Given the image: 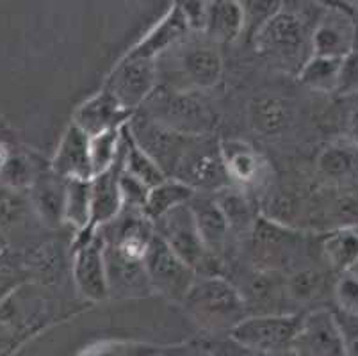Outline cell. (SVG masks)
<instances>
[{"label":"cell","instance_id":"6da1fadb","mask_svg":"<svg viewBox=\"0 0 358 356\" xmlns=\"http://www.w3.org/2000/svg\"><path fill=\"white\" fill-rule=\"evenodd\" d=\"M180 305L191 321L210 335H229L250 315L239 289L227 276H196Z\"/></svg>","mask_w":358,"mask_h":356},{"label":"cell","instance_id":"7a4b0ae2","mask_svg":"<svg viewBox=\"0 0 358 356\" xmlns=\"http://www.w3.org/2000/svg\"><path fill=\"white\" fill-rule=\"evenodd\" d=\"M141 113L154 122L187 136H213L216 129L214 113L193 91L157 86L145 100Z\"/></svg>","mask_w":358,"mask_h":356},{"label":"cell","instance_id":"3957f363","mask_svg":"<svg viewBox=\"0 0 358 356\" xmlns=\"http://www.w3.org/2000/svg\"><path fill=\"white\" fill-rule=\"evenodd\" d=\"M310 36L307 25L296 13L278 9L269 16L255 34V50L285 70L303 66L312 55Z\"/></svg>","mask_w":358,"mask_h":356},{"label":"cell","instance_id":"277c9868","mask_svg":"<svg viewBox=\"0 0 358 356\" xmlns=\"http://www.w3.org/2000/svg\"><path fill=\"white\" fill-rule=\"evenodd\" d=\"M154 230L198 276H224V262L205 246L189 204L154 221Z\"/></svg>","mask_w":358,"mask_h":356},{"label":"cell","instance_id":"5b68a950","mask_svg":"<svg viewBox=\"0 0 358 356\" xmlns=\"http://www.w3.org/2000/svg\"><path fill=\"white\" fill-rule=\"evenodd\" d=\"M194 192H217L229 187L230 178L224 169L220 143L213 136H194L182 155L173 176Z\"/></svg>","mask_w":358,"mask_h":356},{"label":"cell","instance_id":"8992f818","mask_svg":"<svg viewBox=\"0 0 358 356\" xmlns=\"http://www.w3.org/2000/svg\"><path fill=\"white\" fill-rule=\"evenodd\" d=\"M303 313H257L241 321L229 337L236 344L260 353H278L292 348Z\"/></svg>","mask_w":358,"mask_h":356},{"label":"cell","instance_id":"52a82bcc","mask_svg":"<svg viewBox=\"0 0 358 356\" xmlns=\"http://www.w3.org/2000/svg\"><path fill=\"white\" fill-rule=\"evenodd\" d=\"M250 241L253 267L284 273L299 259L303 246V234L285 225L269 221L259 215Z\"/></svg>","mask_w":358,"mask_h":356},{"label":"cell","instance_id":"ba28073f","mask_svg":"<svg viewBox=\"0 0 358 356\" xmlns=\"http://www.w3.org/2000/svg\"><path fill=\"white\" fill-rule=\"evenodd\" d=\"M145 269L152 292L166 299L182 303L198 274L175 253L164 241L154 234L145 255Z\"/></svg>","mask_w":358,"mask_h":356},{"label":"cell","instance_id":"9c48e42d","mask_svg":"<svg viewBox=\"0 0 358 356\" xmlns=\"http://www.w3.org/2000/svg\"><path fill=\"white\" fill-rule=\"evenodd\" d=\"M157 86V61L125 55L107 75L102 90L113 94L125 109L136 113Z\"/></svg>","mask_w":358,"mask_h":356},{"label":"cell","instance_id":"30bf717a","mask_svg":"<svg viewBox=\"0 0 358 356\" xmlns=\"http://www.w3.org/2000/svg\"><path fill=\"white\" fill-rule=\"evenodd\" d=\"M71 280L80 298L87 301H103L109 298L103 237L100 232L71 244Z\"/></svg>","mask_w":358,"mask_h":356},{"label":"cell","instance_id":"8fae6325","mask_svg":"<svg viewBox=\"0 0 358 356\" xmlns=\"http://www.w3.org/2000/svg\"><path fill=\"white\" fill-rule=\"evenodd\" d=\"M291 349L298 356H348L334 313L327 308L303 313Z\"/></svg>","mask_w":358,"mask_h":356},{"label":"cell","instance_id":"7c38bea8","mask_svg":"<svg viewBox=\"0 0 358 356\" xmlns=\"http://www.w3.org/2000/svg\"><path fill=\"white\" fill-rule=\"evenodd\" d=\"M175 71L178 80L169 87L193 93L213 90L223 75V59L213 45H187L185 50L177 55Z\"/></svg>","mask_w":358,"mask_h":356},{"label":"cell","instance_id":"4fadbf2b","mask_svg":"<svg viewBox=\"0 0 358 356\" xmlns=\"http://www.w3.org/2000/svg\"><path fill=\"white\" fill-rule=\"evenodd\" d=\"M250 315L257 313H285L291 305L285 292V274L280 271L253 267L243 282L236 283Z\"/></svg>","mask_w":358,"mask_h":356},{"label":"cell","instance_id":"5bb4252c","mask_svg":"<svg viewBox=\"0 0 358 356\" xmlns=\"http://www.w3.org/2000/svg\"><path fill=\"white\" fill-rule=\"evenodd\" d=\"M312 55L343 59L355 50V24L348 8L327 9L310 36Z\"/></svg>","mask_w":358,"mask_h":356},{"label":"cell","instance_id":"9a60e30c","mask_svg":"<svg viewBox=\"0 0 358 356\" xmlns=\"http://www.w3.org/2000/svg\"><path fill=\"white\" fill-rule=\"evenodd\" d=\"M103 260H106L109 298H145L152 294L145 260L132 259L103 243Z\"/></svg>","mask_w":358,"mask_h":356},{"label":"cell","instance_id":"2e32d148","mask_svg":"<svg viewBox=\"0 0 358 356\" xmlns=\"http://www.w3.org/2000/svg\"><path fill=\"white\" fill-rule=\"evenodd\" d=\"M132 116L134 111L125 109L113 94L100 90L75 111L73 123L90 137H95L107 130L122 129Z\"/></svg>","mask_w":358,"mask_h":356},{"label":"cell","instance_id":"e0dca14e","mask_svg":"<svg viewBox=\"0 0 358 356\" xmlns=\"http://www.w3.org/2000/svg\"><path fill=\"white\" fill-rule=\"evenodd\" d=\"M123 173V137L122 150L115 164L100 175L91 178V227L90 234H95L96 228L115 220L123 208L120 178Z\"/></svg>","mask_w":358,"mask_h":356},{"label":"cell","instance_id":"ac0fdd59","mask_svg":"<svg viewBox=\"0 0 358 356\" xmlns=\"http://www.w3.org/2000/svg\"><path fill=\"white\" fill-rule=\"evenodd\" d=\"M220 148L230 184L246 191V189L259 187L266 180L268 162L248 143L227 139L220 141Z\"/></svg>","mask_w":358,"mask_h":356},{"label":"cell","instance_id":"d6986e66","mask_svg":"<svg viewBox=\"0 0 358 356\" xmlns=\"http://www.w3.org/2000/svg\"><path fill=\"white\" fill-rule=\"evenodd\" d=\"M50 169L64 180L79 178V180H91L90 159V136L75 125L73 122L68 125L61 137L59 146L55 150L54 159L50 161Z\"/></svg>","mask_w":358,"mask_h":356},{"label":"cell","instance_id":"ffe728a7","mask_svg":"<svg viewBox=\"0 0 358 356\" xmlns=\"http://www.w3.org/2000/svg\"><path fill=\"white\" fill-rule=\"evenodd\" d=\"M29 200L34 208L38 220L43 227L54 228L64 225V196H66V180L55 175L48 164L47 169L41 168V171L36 176L34 184L27 191Z\"/></svg>","mask_w":358,"mask_h":356},{"label":"cell","instance_id":"44dd1931","mask_svg":"<svg viewBox=\"0 0 358 356\" xmlns=\"http://www.w3.org/2000/svg\"><path fill=\"white\" fill-rule=\"evenodd\" d=\"M189 207L207 250L224 262V253L229 250L232 234L214 196L210 192H194Z\"/></svg>","mask_w":358,"mask_h":356},{"label":"cell","instance_id":"7402d4cb","mask_svg":"<svg viewBox=\"0 0 358 356\" xmlns=\"http://www.w3.org/2000/svg\"><path fill=\"white\" fill-rule=\"evenodd\" d=\"M20 255L29 280L36 285H57L64 278L68 267L71 273V260L68 262L66 251L55 241L29 248Z\"/></svg>","mask_w":358,"mask_h":356},{"label":"cell","instance_id":"603a6c76","mask_svg":"<svg viewBox=\"0 0 358 356\" xmlns=\"http://www.w3.org/2000/svg\"><path fill=\"white\" fill-rule=\"evenodd\" d=\"M189 31V22H187L184 13L180 11V8L175 4L173 9L159 22V25H155L132 50H129L127 55L157 61L159 55L166 54L169 48H173Z\"/></svg>","mask_w":358,"mask_h":356},{"label":"cell","instance_id":"cb8c5ba5","mask_svg":"<svg viewBox=\"0 0 358 356\" xmlns=\"http://www.w3.org/2000/svg\"><path fill=\"white\" fill-rule=\"evenodd\" d=\"M246 13L241 0H209L205 11V36L214 43H232L244 31Z\"/></svg>","mask_w":358,"mask_h":356},{"label":"cell","instance_id":"d4e9b609","mask_svg":"<svg viewBox=\"0 0 358 356\" xmlns=\"http://www.w3.org/2000/svg\"><path fill=\"white\" fill-rule=\"evenodd\" d=\"M319 257L331 273H353L358 267L357 228L343 227L328 230L319 241Z\"/></svg>","mask_w":358,"mask_h":356},{"label":"cell","instance_id":"484cf974","mask_svg":"<svg viewBox=\"0 0 358 356\" xmlns=\"http://www.w3.org/2000/svg\"><path fill=\"white\" fill-rule=\"evenodd\" d=\"M317 173L331 185H348L358 178V145L351 139L330 143L317 157Z\"/></svg>","mask_w":358,"mask_h":356},{"label":"cell","instance_id":"4316f807","mask_svg":"<svg viewBox=\"0 0 358 356\" xmlns=\"http://www.w3.org/2000/svg\"><path fill=\"white\" fill-rule=\"evenodd\" d=\"M213 196L216 204L220 205L224 220L229 223L230 234L237 239L248 241L260 214L257 212L255 205L248 198L246 191L236 187V185H229L221 191L213 192Z\"/></svg>","mask_w":358,"mask_h":356},{"label":"cell","instance_id":"83f0119b","mask_svg":"<svg viewBox=\"0 0 358 356\" xmlns=\"http://www.w3.org/2000/svg\"><path fill=\"white\" fill-rule=\"evenodd\" d=\"M248 120L260 136H278L291 122V106L285 98L276 94H259L250 102Z\"/></svg>","mask_w":358,"mask_h":356},{"label":"cell","instance_id":"f1b7e54d","mask_svg":"<svg viewBox=\"0 0 358 356\" xmlns=\"http://www.w3.org/2000/svg\"><path fill=\"white\" fill-rule=\"evenodd\" d=\"M328 273L317 266H298L285 274V292L291 305L308 306L327 296Z\"/></svg>","mask_w":358,"mask_h":356},{"label":"cell","instance_id":"f546056e","mask_svg":"<svg viewBox=\"0 0 358 356\" xmlns=\"http://www.w3.org/2000/svg\"><path fill=\"white\" fill-rule=\"evenodd\" d=\"M29 215H36V212L27 192L0 187V230L8 241V246L11 237H18V239L24 237L22 234L27 230L31 223Z\"/></svg>","mask_w":358,"mask_h":356},{"label":"cell","instance_id":"4dcf8cb0","mask_svg":"<svg viewBox=\"0 0 358 356\" xmlns=\"http://www.w3.org/2000/svg\"><path fill=\"white\" fill-rule=\"evenodd\" d=\"M64 225H70L77 232V239L90 237L91 227V180L70 178L66 180L64 196Z\"/></svg>","mask_w":358,"mask_h":356},{"label":"cell","instance_id":"1f68e13d","mask_svg":"<svg viewBox=\"0 0 358 356\" xmlns=\"http://www.w3.org/2000/svg\"><path fill=\"white\" fill-rule=\"evenodd\" d=\"M193 196L194 191L189 185L182 184L177 178H166L161 184L150 187L146 201L143 205V214L154 223V221L161 220L162 215L168 214L169 211L189 204Z\"/></svg>","mask_w":358,"mask_h":356},{"label":"cell","instance_id":"d6a6232c","mask_svg":"<svg viewBox=\"0 0 358 356\" xmlns=\"http://www.w3.org/2000/svg\"><path fill=\"white\" fill-rule=\"evenodd\" d=\"M123 171L148 189L168 178L157 162L132 139L127 125L123 127Z\"/></svg>","mask_w":358,"mask_h":356},{"label":"cell","instance_id":"836d02e7","mask_svg":"<svg viewBox=\"0 0 358 356\" xmlns=\"http://www.w3.org/2000/svg\"><path fill=\"white\" fill-rule=\"evenodd\" d=\"M341 59L310 55L299 68L298 80L315 93H335L338 83Z\"/></svg>","mask_w":358,"mask_h":356},{"label":"cell","instance_id":"e575fe53","mask_svg":"<svg viewBox=\"0 0 358 356\" xmlns=\"http://www.w3.org/2000/svg\"><path fill=\"white\" fill-rule=\"evenodd\" d=\"M40 171L41 166L36 164L29 153L13 152L6 168L0 173V187L27 192Z\"/></svg>","mask_w":358,"mask_h":356},{"label":"cell","instance_id":"d590c367","mask_svg":"<svg viewBox=\"0 0 358 356\" xmlns=\"http://www.w3.org/2000/svg\"><path fill=\"white\" fill-rule=\"evenodd\" d=\"M122 137L123 127L122 129L107 130L100 136L90 137V159L93 176L100 175L115 164L120 155V150H122Z\"/></svg>","mask_w":358,"mask_h":356},{"label":"cell","instance_id":"8d00e7d4","mask_svg":"<svg viewBox=\"0 0 358 356\" xmlns=\"http://www.w3.org/2000/svg\"><path fill=\"white\" fill-rule=\"evenodd\" d=\"M27 282L31 280L22 262V255L8 250L0 257V301Z\"/></svg>","mask_w":358,"mask_h":356},{"label":"cell","instance_id":"74e56055","mask_svg":"<svg viewBox=\"0 0 358 356\" xmlns=\"http://www.w3.org/2000/svg\"><path fill=\"white\" fill-rule=\"evenodd\" d=\"M335 310L350 315H358V274H338L334 283Z\"/></svg>","mask_w":358,"mask_h":356},{"label":"cell","instance_id":"f35d334b","mask_svg":"<svg viewBox=\"0 0 358 356\" xmlns=\"http://www.w3.org/2000/svg\"><path fill=\"white\" fill-rule=\"evenodd\" d=\"M337 94L341 97H350L358 93V50H351L350 54L341 59V68H338V83Z\"/></svg>","mask_w":358,"mask_h":356},{"label":"cell","instance_id":"ab89813d","mask_svg":"<svg viewBox=\"0 0 358 356\" xmlns=\"http://www.w3.org/2000/svg\"><path fill=\"white\" fill-rule=\"evenodd\" d=\"M331 313L338 326L348 356H358V315H350L338 310H331Z\"/></svg>","mask_w":358,"mask_h":356},{"label":"cell","instance_id":"60d3db41","mask_svg":"<svg viewBox=\"0 0 358 356\" xmlns=\"http://www.w3.org/2000/svg\"><path fill=\"white\" fill-rule=\"evenodd\" d=\"M120 191H122L123 205H125V207L143 211V205H145L146 201V194H148L150 191L145 184H141V182L136 180V178H132V176L127 175V173L123 171L122 178H120Z\"/></svg>","mask_w":358,"mask_h":356},{"label":"cell","instance_id":"b9f144b4","mask_svg":"<svg viewBox=\"0 0 358 356\" xmlns=\"http://www.w3.org/2000/svg\"><path fill=\"white\" fill-rule=\"evenodd\" d=\"M210 351L216 356H298L292 349L287 351H278V353H260V351H252V349H246L243 346L236 344L232 339L229 337V341H214L209 346Z\"/></svg>","mask_w":358,"mask_h":356},{"label":"cell","instance_id":"7bdbcfd3","mask_svg":"<svg viewBox=\"0 0 358 356\" xmlns=\"http://www.w3.org/2000/svg\"><path fill=\"white\" fill-rule=\"evenodd\" d=\"M348 139L358 145V109L351 114L348 122Z\"/></svg>","mask_w":358,"mask_h":356},{"label":"cell","instance_id":"ee69618b","mask_svg":"<svg viewBox=\"0 0 358 356\" xmlns=\"http://www.w3.org/2000/svg\"><path fill=\"white\" fill-rule=\"evenodd\" d=\"M13 152H15V150H13L8 143L0 141V173H2V169L6 168V164H8L9 157L13 155Z\"/></svg>","mask_w":358,"mask_h":356},{"label":"cell","instance_id":"f6af8a7d","mask_svg":"<svg viewBox=\"0 0 358 356\" xmlns=\"http://www.w3.org/2000/svg\"><path fill=\"white\" fill-rule=\"evenodd\" d=\"M185 356H216L209 348H200V349H193V351H187Z\"/></svg>","mask_w":358,"mask_h":356},{"label":"cell","instance_id":"bcb514c9","mask_svg":"<svg viewBox=\"0 0 358 356\" xmlns=\"http://www.w3.org/2000/svg\"><path fill=\"white\" fill-rule=\"evenodd\" d=\"M8 250H9L8 241H6V237H4V234H2V230H0V257H2V255H4Z\"/></svg>","mask_w":358,"mask_h":356}]
</instances>
